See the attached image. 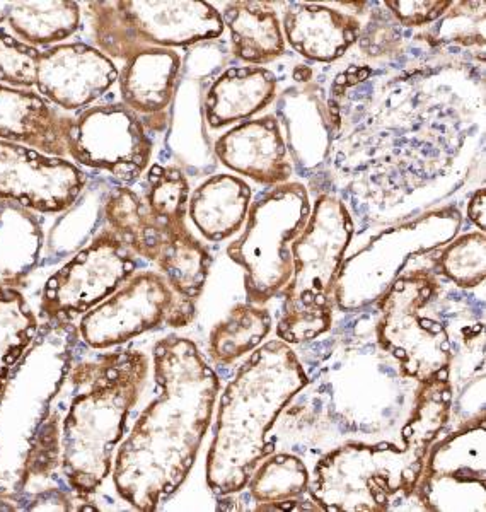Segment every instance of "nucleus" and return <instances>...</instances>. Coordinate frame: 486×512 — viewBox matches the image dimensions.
Wrapping results in <instances>:
<instances>
[{
	"instance_id": "nucleus-1",
	"label": "nucleus",
	"mask_w": 486,
	"mask_h": 512,
	"mask_svg": "<svg viewBox=\"0 0 486 512\" xmlns=\"http://www.w3.org/2000/svg\"><path fill=\"white\" fill-rule=\"evenodd\" d=\"M157 396L118 448L113 482L139 511H156L180 489L209 431L220 379L195 342L169 335L152 350Z\"/></svg>"
},
{
	"instance_id": "nucleus-2",
	"label": "nucleus",
	"mask_w": 486,
	"mask_h": 512,
	"mask_svg": "<svg viewBox=\"0 0 486 512\" xmlns=\"http://www.w3.org/2000/svg\"><path fill=\"white\" fill-rule=\"evenodd\" d=\"M452 396L449 378L422 383L401 444L348 443L326 454L307 490L318 511H389L393 497L413 495L425 456L451 419Z\"/></svg>"
},
{
	"instance_id": "nucleus-3",
	"label": "nucleus",
	"mask_w": 486,
	"mask_h": 512,
	"mask_svg": "<svg viewBox=\"0 0 486 512\" xmlns=\"http://www.w3.org/2000/svg\"><path fill=\"white\" fill-rule=\"evenodd\" d=\"M309 384L296 352L270 340L239 367L220 396L207 483L217 495L239 494L268 451L267 434L292 398Z\"/></svg>"
},
{
	"instance_id": "nucleus-4",
	"label": "nucleus",
	"mask_w": 486,
	"mask_h": 512,
	"mask_svg": "<svg viewBox=\"0 0 486 512\" xmlns=\"http://www.w3.org/2000/svg\"><path fill=\"white\" fill-rule=\"evenodd\" d=\"M149 374V357L118 350L72 367L74 396L60 425V470L69 489L86 499L111 472L113 451Z\"/></svg>"
},
{
	"instance_id": "nucleus-5",
	"label": "nucleus",
	"mask_w": 486,
	"mask_h": 512,
	"mask_svg": "<svg viewBox=\"0 0 486 512\" xmlns=\"http://www.w3.org/2000/svg\"><path fill=\"white\" fill-rule=\"evenodd\" d=\"M79 332L72 321L45 323L0 391V499L19 501L26 461L52 403L69 379Z\"/></svg>"
},
{
	"instance_id": "nucleus-6",
	"label": "nucleus",
	"mask_w": 486,
	"mask_h": 512,
	"mask_svg": "<svg viewBox=\"0 0 486 512\" xmlns=\"http://www.w3.org/2000/svg\"><path fill=\"white\" fill-rule=\"evenodd\" d=\"M352 236V216L342 200L321 195L290 245L294 274L282 291L284 308L277 325L285 344H304L330 330L336 277Z\"/></svg>"
},
{
	"instance_id": "nucleus-7",
	"label": "nucleus",
	"mask_w": 486,
	"mask_h": 512,
	"mask_svg": "<svg viewBox=\"0 0 486 512\" xmlns=\"http://www.w3.org/2000/svg\"><path fill=\"white\" fill-rule=\"evenodd\" d=\"M311 202L301 183L273 187L249 207L246 229L227 246V256L244 270L248 303H268L294 274L290 245L306 227Z\"/></svg>"
},
{
	"instance_id": "nucleus-8",
	"label": "nucleus",
	"mask_w": 486,
	"mask_h": 512,
	"mask_svg": "<svg viewBox=\"0 0 486 512\" xmlns=\"http://www.w3.org/2000/svg\"><path fill=\"white\" fill-rule=\"evenodd\" d=\"M437 292L439 280L432 272L413 270L394 280L377 301V342L398 362L405 378L420 384L451 378V338L444 326L425 315Z\"/></svg>"
},
{
	"instance_id": "nucleus-9",
	"label": "nucleus",
	"mask_w": 486,
	"mask_h": 512,
	"mask_svg": "<svg viewBox=\"0 0 486 512\" xmlns=\"http://www.w3.org/2000/svg\"><path fill=\"white\" fill-rule=\"evenodd\" d=\"M89 9L99 47L115 59L151 48L188 47L226 30L219 11L207 2H93Z\"/></svg>"
},
{
	"instance_id": "nucleus-10",
	"label": "nucleus",
	"mask_w": 486,
	"mask_h": 512,
	"mask_svg": "<svg viewBox=\"0 0 486 512\" xmlns=\"http://www.w3.org/2000/svg\"><path fill=\"white\" fill-rule=\"evenodd\" d=\"M463 216L454 207L382 231L352 258L343 260L333 299L343 311H359L381 299L406 262L456 238Z\"/></svg>"
},
{
	"instance_id": "nucleus-11",
	"label": "nucleus",
	"mask_w": 486,
	"mask_h": 512,
	"mask_svg": "<svg viewBox=\"0 0 486 512\" xmlns=\"http://www.w3.org/2000/svg\"><path fill=\"white\" fill-rule=\"evenodd\" d=\"M195 309V303L174 291L164 275L144 270L82 315L77 332L87 347L111 349L162 325L185 328L195 318Z\"/></svg>"
},
{
	"instance_id": "nucleus-12",
	"label": "nucleus",
	"mask_w": 486,
	"mask_h": 512,
	"mask_svg": "<svg viewBox=\"0 0 486 512\" xmlns=\"http://www.w3.org/2000/svg\"><path fill=\"white\" fill-rule=\"evenodd\" d=\"M135 255L106 229L47 280L40 313L47 323H64L86 315L115 294L137 272Z\"/></svg>"
},
{
	"instance_id": "nucleus-13",
	"label": "nucleus",
	"mask_w": 486,
	"mask_h": 512,
	"mask_svg": "<svg viewBox=\"0 0 486 512\" xmlns=\"http://www.w3.org/2000/svg\"><path fill=\"white\" fill-rule=\"evenodd\" d=\"M67 156L116 180H139L152 158V140L134 111L123 105L91 106L65 127Z\"/></svg>"
},
{
	"instance_id": "nucleus-14",
	"label": "nucleus",
	"mask_w": 486,
	"mask_h": 512,
	"mask_svg": "<svg viewBox=\"0 0 486 512\" xmlns=\"http://www.w3.org/2000/svg\"><path fill=\"white\" fill-rule=\"evenodd\" d=\"M485 419L432 444L413 495L429 511H485Z\"/></svg>"
},
{
	"instance_id": "nucleus-15",
	"label": "nucleus",
	"mask_w": 486,
	"mask_h": 512,
	"mask_svg": "<svg viewBox=\"0 0 486 512\" xmlns=\"http://www.w3.org/2000/svg\"><path fill=\"white\" fill-rule=\"evenodd\" d=\"M84 185L82 169L67 159L0 139V200L57 214L76 204Z\"/></svg>"
},
{
	"instance_id": "nucleus-16",
	"label": "nucleus",
	"mask_w": 486,
	"mask_h": 512,
	"mask_svg": "<svg viewBox=\"0 0 486 512\" xmlns=\"http://www.w3.org/2000/svg\"><path fill=\"white\" fill-rule=\"evenodd\" d=\"M116 81L113 60L86 43L48 48L36 65L35 86L41 98L64 110H86Z\"/></svg>"
},
{
	"instance_id": "nucleus-17",
	"label": "nucleus",
	"mask_w": 486,
	"mask_h": 512,
	"mask_svg": "<svg viewBox=\"0 0 486 512\" xmlns=\"http://www.w3.org/2000/svg\"><path fill=\"white\" fill-rule=\"evenodd\" d=\"M215 154L226 168L265 187L289 183L294 171L284 134L273 115L239 123L215 142Z\"/></svg>"
},
{
	"instance_id": "nucleus-18",
	"label": "nucleus",
	"mask_w": 486,
	"mask_h": 512,
	"mask_svg": "<svg viewBox=\"0 0 486 512\" xmlns=\"http://www.w3.org/2000/svg\"><path fill=\"white\" fill-rule=\"evenodd\" d=\"M181 59L168 48H151L125 60L118 84L123 105L134 111L149 130L166 127V111L173 103Z\"/></svg>"
},
{
	"instance_id": "nucleus-19",
	"label": "nucleus",
	"mask_w": 486,
	"mask_h": 512,
	"mask_svg": "<svg viewBox=\"0 0 486 512\" xmlns=\"http://www.w3.org/2000/svg\"><path fill=\"white\" fill-rule=\"evenodd\" d=\"M359 19L319 4H292L285 11L284 38L302 57L335 62L359 40Z\"/></svg>"
},
{
	"instance_id": "nucleus-20",
	"label": "nucleus",
	"mask_w": 486,
	"mask_h": 512,
	"mask_svg": "<svg viewBox=\"0 0 486 512\" xmlns=\"http://www.w3.org/2000/svg\"><path fill=\"white\" fill-rule=\"evenodd\" d=\"M67 120L69 117H60L40 94L0 84V139L65 158Z\"/></svg>"
},
{
	"instance_id": "nucleus-21",
	"label": "nucleus",
	"mask_w": 486,
	"mask_h": 512,
	"mask_svg": "<svg viewBox=\"0 0 486 512\" xmlns=\"http://www.w3.org/2000/svg\"><path fill=\"white\" fill-rule=\"evenodd\" d=\"M277 93V77L258 65L234 67L224 72L207 93L205 118L210 128L244 122L265 110Z\"/></svg>"
},
{
	"instance_id": "nucleus-22",
	"label": "nucleus",
	"mask_w": 486,
	"mask_h": 512,
	"mask_svg": "<svg viewBox=\"0 0 486 512\" xmlns=\"http://www.w3.org/2000/svg\"><path fill=\"white\" fill-rule=\"evenodd\" d=\"M251 188L238 176L215 175L195 188L188 216L202 236L220 243L238 233L248 217Z\"/></svg>"
},
{
	"instance_id": "nucleus-23",
	"label": "nucleus",
	"mask_w": 486,
	"mask_h": 512,
	"mask_svg": "<svg viewBox=\"0 0 486 512\" xmlns=\"http://www.w3.org/2000/svg\"><path fill=\"white\" fill-rule=\"evenodd\" d=\"M231 33L232 50L246 64H270L285 53L277 12L267 2H231L222 14Z\"/></svg>"
},
{
	"instance_id": "nucleus-24",
	"label": "nucleus",
	"mask_w": 486,
	"mask_h": 512,
	"mask_svg": "<svg viewBox=\"0 0 486 512\" xmlns=\"http://www.w3.org/2000/svg\"><path fill=\"white\" fill-rule=\"evenodd\" d=\"M314 94L304 93L284 96L280 113L284 117L287 139L285 146L294 163L304 173H311L324 163L330 151V113Z\"/></svg>"
},
{
	"instance_id": "nucleus-25",
	"label": "nucleus",
	"mask_w": 486,
	"mask_h": 512,
	"mask_svg": "<svg viewBox=\"0 0 486 512\" xmlns=\"http://www.w3.org/2000/svg\"><path fill=\"white\" fill-rule=\"evenodd\" d=\"M43 233L28 207L0 200V287H16L40 258Z\"/></svg>"
},
{
	"instance_id": "nucleus-26",
	"label": "nucleus",
	"mask_w": 486,
	"mask_h": 512,
	"mask_svg": "<svg viewBox=\"0 0 486 512\" xmlns=\"http://www.w3.org/2000/svg\"><path fill=\"white\" fill-rule=\"evenodd\" d=\"M105 216L110 231L128 250L156 262L169 222L159 221L144 198L130 188L116 187L106 200Z\"/></svg>"
},
{
	"instance_id": "nucleus-27",
	"label": "nucleus",
	"mask_w": 486,
	"mask_h": 512,
	"mask_svg": "<svg viewBox=\"0 0 486 512\" xmlns=\"http://www.w3.org/2000/svg\"><path fill=\"white\" fill-rule=\"evenodd\" d=\"M154 263L174 291L197 303L209 277L212 256L188 231L185 222L168 224L166 238Z\"/></svg>"
},
{
	"instance_id": "nucleus-28",
	"label": "nucleus",
	"mask_w": 486,
	"mask_h": 512,
	"mask_svg": "<svg viewBox=\"0 0 486 512\" xmlns=\"http://www.w3.org/2000/svg\"><path fill=\"white\" fill-rule=\"evenodd\" d=\"M7 23L31 47L50 45L74 35L81 23L76 2L64 0H26L9 2Z\"/></svg>"
},
{
	"instance_id": "nucleus-29",
	"label": "nucleus",
	"mask_w": 486,
	"mask_h": 512,
	"mask_svg": "<svg viewBox=\"0 0 486 512\" xmlns=\"http://www.w3.org/2000/svg\"><path fill=\"white\" fill-rule=\"evenodd\" d=\"M249 492L260 511H296L294 504L306 494L311 475L294 454H273L256 466L249 478Z\"/></svg>"
},
{
	"instance_id": "nucleus-30",
	"label": "nucleus",
	"mask_w": 486,
	"mask_h": 512,
	"mask_svg": "<svg viewBox=\"0 0 486 512\" xmlns=\"http://www.w3.org/2000/svg\"><path fill=\"white\" fill-rule=\"evenodd\" d=\"M272 330V316L258 304H238L226 320L220 321L210 333V357L217 364L229 366L260 347Z\"/></svg>"
},
{
	"instance_id": "nucleus-31",
	"label": "nucleus",
	"mask_w": 486,
	"mask_h": 512,
	"mask_svg": "<svg viewBox=\"0 0 486 512\" xmlns=\"http://www.w3.org/2000/svg\"><path fill=\"white\" fill-rule=\"evenodd\" d=\"M38 330V318L23 294L16 287H0V391Z\"/></svg>"
},
{
	"instance_id": "nucleus-32",
	"label": "nucleus",
	"mask_w": 486,
	"mask_h": 512,
	"mask_svg": "<svg viewBox=\"0 0 486 512\" xmlns=\"http://www.w3.org/2000/svg\"><path fill=\"white\" fill-rule=\"evenodd\" d=\"M440 272L463 289L480 286L486 274L485 234L468 233L452 241L437 260Z\"/></svg>"
},
{
	"instance_id": "nucleus-33",
	"label": "nucleus",
	"mask_w": 486,
	"mask_h": 512,
	"mask_svg": "<svg viewBox=\"0 0 486 512\" xmlns=\"http://www.w3.org/2000/svg\"><path fill=\"white\" fill-rule=\"evenodd\" d=\"M190 187L178 168H162L159 164L149 171V192L145 202L152 214L162 222H185L188 214Z\"/></svg>"
},
{
	"instance_id": "nucleus-34",
	"label": "nucleus",
	"mask_w": 486,
	"mask_h": 512,
	"mask_svg": "<svg viewBox=\"0 0 486 512\" xmlns=\"http://www.w3.org/2000/svg\"><path fill=\"white\" fill-rule=\"evenodd\" d=\"M40 55L38 48L0 30V84L16 89L35 86Z\"/></svg>"
},
{
	"instance_id": "nucleus-35",
	"label": "nucleus",
	"mask_w": 486,
	"mask_h": 512,
	"mask_svg": "<svg viewBox=\"0 0 486 512\" xmlns=\"http://www.w3.org/2000/svg\"><path fill=\"white\" fill-rule=\"evenodd\" d=\"M60 415L52 412L36 434L35 443L31 446L26 461V487L24 492L33 483L45 482L57 473L60 466Z\"/></svg>"
},
{
	"instance_id": "nucleus-36",
	"label": "nucleus",
	"mask_w": 486,
	"mask_h": 512,
	"mask_svg": "<svg viewBox=\"0 0 486 512\" xmlns=\"http://www.w3.org/2000/svg\"><path fill=\"white\" fill-rule=\"evenodd\" d=\"M386 6L391 9L394 18L398 19L401 24L405 26H423V24L432 23L435 19H439L442 14H446L454 2L449 0H423V2H403V0H396V2H386Z\"/></svg>"
},
{
	"instance_id": "nucleus-37",
	"label": "nucleus",
	"mask_w": 486,
	"mask_h": 512,
	"mask_svg": "<svg viewBox=\"0 0 486 512\" xmlns=\"http://www.w3.org/2000/svg\"><path fill=\"white\" fill-rule=\"evenodd\" d=\"M476 14L478 11H466V16H464V11H458L461 26L454 23V19L449 14V18L440 24L439 30L435 31V38H439L440 41H461L464 45H471L478 41L483 43L485 41V24L478 26V19L471 24H466L469 19L475 18Z\"/></svg>"
},
{
	"instance_id": "nucleus-38",
	"label": "nucleus",
	"mask_w": 486,
	"mask_h": 512,
	"mask_svg": "<svg viewBox=\"0 0 486 512\" xmlns=\"http://www.w3.org/2000/svg\"><path fill=\"white\" fill-rule=\"evenodd\" d=\"M28 511H70L72 502L69 495L60 489H47L36 494L33 501L24 507Z\"/></svg>"
},
{
	"instance_id": "nucleus-39",
	"label": "nucleus",
	"mask_w": 486,
	"mask_h": 512,
	"mask_svg": "<svg viewBox=\"0 0 486 512\" xmlns=\"http://www.w3.org/2000/svg\"><path fill=\"white\" fill-rule=\"evenodd\" d=\"M468 217L473 221L475 226H478L481 233H485L486 227V190L480 188L478 192L473 195L471 202L468 205Z\"/></svg>"
},
{
	"instance_id": "nucleus-40",
	"label": "nucleus",
	"mask_w": 486,
	"mask_h": 512,
	"mask_svg": "<svg viewBox=\"0 0 486 512\" xmlns=\"http://www.w3.org/2000/svg\"><path fill=\"white\" fill-rule=\"evenodd\" d=\"M7 9H9V2L0 0V23L7 21Z\"/></svg>"
}]
</instances>
